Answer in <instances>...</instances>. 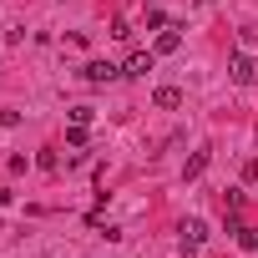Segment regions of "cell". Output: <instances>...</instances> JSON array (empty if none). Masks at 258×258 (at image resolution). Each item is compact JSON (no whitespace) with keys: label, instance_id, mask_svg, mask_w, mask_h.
<instances>
[{"label":"cell","instance_id":"1","mask_svg":"<svg viewBox=\"0 0 258 258\" xmlns=\"http://www.w3.org/2000/svg\"><path fill=\"white\" fill-rule=\"evenodd\" d=\"M203 238H208V223H203V218H187V223H182V258H198Z\"/></svg>","mask_w":258,"mask_h":258},{"label":"cell","instance_id":"2","mask_svg":"<svg viewBox=\"0 0 258 258\" xmlns=\"http://www.w3.org/2000/svg\"><path fill=\"white\" fill-rule=\"evenodd\" d=\"M81 76H86L91 86H106V81H116V76H121V66H111V61H86V66H81Z\"/></svg>","mask_w":258,"mask_h":258},{"label":"cell","instance_id":"3","mask_svg":"<svg viewBox=\"0 0 258 258\" xmlns=\"http://www.w3.org/2000/svg\"><path fill=\"white\" fill-rule=\"evenodd\" d=\"M152 66H157V51H132L126 66H121V76H152Z\"/></svg>","mask_w":258,"mask_h":258},{"label":"cell","instance_id":"4","mask_svg":"<svg viewBox=\"0 0 258 258\" xmlns=\"http://www.w3.org/2000/svg\"><path fill=\"white\" fill-rule=\"evenodd\" d=\"M228 76H233L238 86H248V81L258 76V66H253V56H243V51H238V56H233V66H228Z\"/></svg>","mask_w":258,"mask_h":258},{"label":"cell","instance_id":"5","mask_svg":"<svg viewBox=\"0 0 258 258\" xmlns=\"http://www.w3.org/2000/svg\"><path fill=\"white\" fill-rule=\"evenodd\" d=\"M177 46H182V31H177V26H167V31H157V46H152V51H157V56H172Z\"/></svg>","mask_w":258,"mask_h":258},{"label":"cell","instance_id":"6","mask_svg":"<svg viewBox=\"0 0 258 258\" xmlns=\"http://www.w3.org/2000/svg\"><path fill=\"white\" fill-rule=\"evenodd\" d=\"M233 243H238L243 253H258V228H253V223H238V233H233Z\"/></svg>","mask_w":258,"mask_h":258},{"label":"cell","instance_id":"7","mask_svg":"<svg viewBox=\"0 0 258 258\" xmlns=\"http://www.w3.org/2000/svg\"><path fill=\"white\" fill-rule=\"evenodd\" d=\"M152 101H157L162 111H172V106H182V91H177V86H157V91H152Z\"/></svg>","mask_w":258,"mask_h":258},{"label":"cell","instance_id":"8","mask_svg":"<svg viewBox=\"0 0 258 258\" xmlns=\"http://www.w3.org/2000/svg\"><path fill=\"white\" fill-rule=\"evenodd\" d=\"M208 157H213L208 147H203V152H192V157H187V167H182V177H187V182H192V177H203V172H208Z\"/></svg>","mask_w":258,"mask_h":258},{"label":"cell","instance_id":"9","mask_svg":"<svg viewBox=\"0 0 258 258\" xmlns=\"http://www.w3.org/2000/svg\"><path fill=\"white\" fill-rule=\"evenodd\" d=\"M71 121H76V126H91V121H96V106H71Z\"/></svg>","mask_w":258,"mask_h":258},{"label":"cell","instance_id":"10","mask_svg":"<svg viewBox=\"0 0 258 258\" xmlns=\"http://www.w3.org/2000/svg\"><path fill=\"white\" fill-rule=\"evenodd\" d=\"M66 147H76V152L86 147V126H76V121H71V132H66Z\"/></svg>","mask_w":258,"mask_h":258},{"label":"cell","instance_id":"11","mask_svg":"<svg viewBox=\"0 0 258 258\" xmlns=\"http://www.w3.org/2000/svg\"><path fill=\"white\" fill-rule=\"evenodd\" d=\"M147 31H167V11H147Z\"/></svg>","mask_w":258,"mask_h":258}]
</instances>
